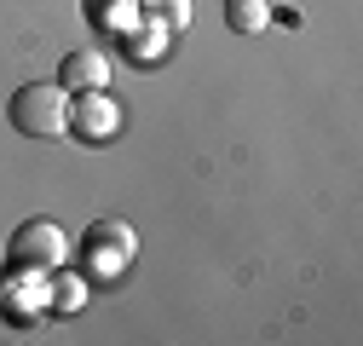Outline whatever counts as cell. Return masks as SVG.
I'll return each instance as SVG.
<instances>
[{"label":"cell","instance_id":"cell-5","mask_svg":"<svg viewBox=\"0 0 363 346\" xmlns=\"http://www.w3.org/2000/svg\"><path fill=\"white\" fill-rule=\"evenodd\" d=\"M225 23H231L237 35H259L271 23V6L265 0H225Z\"/></svg>","mask_w":363,"mask_h":346},{"label":"cell","instance_id":"cell-6","mask_svg":"<svg viewBox=\"0 0 363 346\" xmlns=\"http://www.w3.org/2000/svg\"><path fill=\"white\" fill-rule=\"evenodd\" d=\"M86 242H104L116 260H127V254H133V231H127L121 220H104V225H93V231H86Z\"/></svg>","mask_w":363,"mask_h":346},{"label":"cell","instance_id":"cell-1","mask_svg":"<svg viewBox=\"0 0 363 346\" xmlns=\"http://www.w3.org/2000/svg\"><path fill=\"white\" fill-rule=\"evenodd\" d=\"M6 116H12V127H18L23 139H58L64 127H69V93H64L58 81H29V86L12 93Z\"/></svg>","mask_w":363,"mask_h":346},{"label":"cell","instance_id":"cell-3","mask_svg":"<svg viewBox=\"0 0 363 346\" xmlns=\"http://www.w3.org/2000/svg\"><path fill=\"white\" fill-rule=\"evenodd\" d=\"M69 127H75L81 139H110L116 127H121V110H116V99L104 93V86H93V93H81L69 104Z\"/></svg>","mask_w":363,"mask_h":346},{"label":"cell","instance_id":"cell-7","mask_svg":"<svg viewBox=\"0 0 363 346\" xmlns=\"http://www.w3.org/2000/svg\"><path fill=\"white\" fill-rule=\"evenodd\" d=\"M150 6H156L167 23H179V18H185V0H150Z\"/></svg>","mask_w":363,"mask_h":346},{"label":"cell","instance_id":"cell-4","mask_svg":"<svg viewBox=\"0 0 363 346\" xmlns=\"http://www.w3.org/2000/svg\"><path fill=\"white\" fill-rule=\"evenodd\" d=\"M104 81H110V58H99V52H69L64 69H58L64 93H93V86H104Z\"/></svg>","mask_w":363,"mask_h":346},{"label":"cell","instance_id":"cell-2","mask_svg":"<svg viewBox=\"0 0 363 346\" xmlns=\"http://www.w3.org/2000/svg\"><path fill=\"white\" fill-rule=\"evenodd\" d=\"M12 254L23 260V266L52 272L58 260H64V231H58V220H23L18 237H12Z\"/></svg>","mask_w":363,"mask_h":346}]
</instances>
